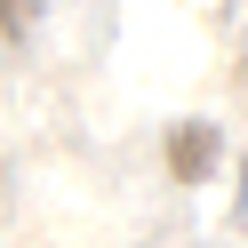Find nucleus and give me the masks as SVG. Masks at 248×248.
<instances>
[{"instance_id":"f257e3e1","label":"nucleus","mask_w":248,"mask_h":248,"mask_svg":"<svg viewBox=\"0 0 248 248\" xmlns=\"http://www.w3.org/2000/svg\"><path fill=\"white\" fill-rule=\"evenodd\" d=\"M168 176H176V184L216 176V128H208V120H176V128H168Z\"/></svg>"},{"instance_id":"f03ea898","label":"nucleus","mask_w":248,"mask_h":248,"mask_svg":"<svg viewBox=\"0 0 248 248\" xmlns=\"http://www.w3.org/2000/svg\"><path fill=\"white\" fill-rule=\"evenodd\" d=\"M32 16H40V0H0V24L8 32H32Z\"/></svg>"}]
</instances>
